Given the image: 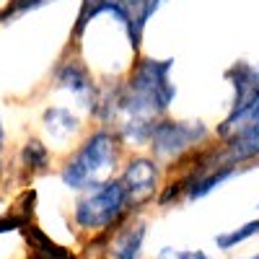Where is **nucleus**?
Segmentation results:
<instances>
[{"label": "nucleus", "mask_w": 259, "mask_h": 259, "mask_svg": "<svg viewBox=\"0 0 259 259\" xmlns=\"http://www.w3.org/2000/svg\"><path fill=\"white\" fill-rule=\"evenodd\" d=\"M174 60H143L130 80V91L122 99V109L130 114L133 127L148 133V119L163 112L174 99V85L168 80Z\"/></svg>", "instance_id": "f257e3e1"}, {"label": "nucleus", "mask_w": 259, "mask_h": 259, "mask_svg": "<svg viewBox=\"0 0 259 259\" xmlns=\"http://www.w3.org/2000/svg\"><path fill=\"white\" fill-rule=\"evenodd\" d=\"M114 140L109 133H96L85 140V145L78 150V156L62 168V182L70 189H85L99 187L101 177L114 163Z\"/></svg>", "instance_id": "f03ea898"}, {"label": "nucleus", "mask_w": 259, "mask_h": 259, "mask_svg": "<svg viewBox=\"0 0 259 259\" xmlns=\"http://www.w3.org/2000/svg\"><path fill=\"white\" fill-rule=\"evenodd\" d=\"M218 133L228 138V161L259 156V94L244 104H233V112Z\"/></svg>", "instance_id": "7ed1b4c3"}, {"label": "nucleus", "mask_w": 259, "mask_h": 259, "mask_svg": "<svg viewBox=\"0 0 259 259\" xmlns=\"http://www.w3.org/2000/svg\"><path fill=\"white\" fill-rule=\"evenodd\" d=\"M127 202V189L122 182H106V184H99L91 194H85V197L78 202L75 207V221L78 226L83 228H106L112 226L114 218L122 212Z\"/></svg>", "instance_id": "20e7f679"}, {"label": "nucleus", "mask_w": 259, "mask_h": 259, "mask_svg": "<svg viewBox=\"0 0 259 259\" xmlns=\"http://www.w3.org/2000/svg\"><path fill=\"white\" fill-rule=\"evenodd\" d=\"M205 135L202 124H184V122H161L153 130V150L158 156H174L194 140Z\"/></svg>", "instance_id": "39448f33"}, {"label": "nucleus", "mask_w": 259, "mask_h": 259, "mask_svg": "<svg viewBox=\"0 0 259 259\" xmlns=\"http://www.w3.org/2000/svg\"><path fill=\"white\" fill-rule=\"evenodd\" d=\"M156 177H158V171L148 158H135L133 163L127 166L124 179H122V184L127 189V197H133V200L148 197V194L153 192V187H156Z\"/></svg>", "instance_id": "423d86ee"}, {"label": "nucleus", "mask_w": 259, "mask_h": 259, "mask_svg": "<svg viewBox=\"0 0 259 259\" xmlns=\"http://www.w3.org/2000/svg\"><path fill=\"white\" fill-rule=\"evenodd\" d=\"M143 239H145V226L143 223H133V226L122 228L112 241V256L114 259H140Z\"/></svg>", "instance_id": "0eeeda50"}, {"label": "nucleus", "mask_w": 259, "mask_h": 259, "mask_svg": "<svg viewBox=\"0 0 259 259\" xmlns=\"http://www.w3.org/2000/svg\"><path fill=\"white\" fill-rule=\"evenodd\" d=\"M75 127H78V119L68 109H62V106H55V109L45 112V130L52 140H60V143L68 140L75 133Z\"/></svg>", "instance_id": "6e6552de"}, {"label": "nucleus", "mask_w": 259, "mask_h": 259, "mask_svg": "<svg viewBox=\"0 0 259 259\" xmlns=\"http://www.w3.org/2000/svg\"><path fill=\"white\" fill-rule=\"evenodd\" d=\"M57 83H60V89H68L75 96L91 94V80H89V75H85V70L80 68V65H75V62L65 65V68L57 73Z\"/></svg>", "instance_id": "1a4fd4ad"}, {"label": "nucleus", "mask_w": 259, "mask_h": 259, "mask_svg": "<svg viewBox=\"0 0 259 259\" xmlns=\"http://www.w3.org/2000/svg\"><path fill=\"white\" fill-rule=\"evenodd\" d=\"M256 233H259V221H249V223H244L241 228H236V231L218 233L215 236V246H218L221 251H228L236 244H244L246 239H251V236H256Z\"/></svg>", "instance_id": "9d476101"}, {"label": "nucleus", "mask_w": 259, "mask_h": 259, "mask_svg": "<svg viewBox=\"0 0 259 259\" xmlns=\"http://www.w3.org/2000/svg\"><path fill=\"white\" fill-rule=\"evenodd\" d=\"M233 174V168H221V171H212L210 177H202V179H197L192 187H189V200H200V197H205V194H210L218 184H223L228 177Z\"/></svg>", "instance_id": "9b49d317"}, {"label": "nucleus", "mask_w": 259, "mask_h": 259, "mask_svg": "<svg viewBox=\"0 0 259 259\" xmlns=\"http://www.w3.org/2000/svg\"><path fill=\"white\" fill-rule=\"evenodd\" d=\"M24 163L31 166V168H41L47 163V148L39 140H29L26 148H24Z\"/></svg>", "instance_id": "f8f14e48"}, {"label": "nucleus", "mask_w": 259, "mask_h": 259, "mask_svg": "<svg viewBox=\"0 0 259 259\" xmlns=\"http://www.w3.org/2000/svg\"><path fill=\"white\" fill-rule=\"evenodd\" d=\"M109 3V0H83V8H80V16H78V26L75 31L80 34L85 26H89V21H94V16L101 13V8Z\"/></svg>", "instance_id": "ddd939ff"}, {"label": "nucleus", "mask_w": 259, "mask_h": 259, "mask_svg": "<svg viewBox=\"0 0 259 259\" xmlns=\"http://www.w3.org/2000/svg\"><path fill=\"white\" fill-rule=\"evenodd\" d=\"M158 259H207L202 251L197 249H171V246H163Z\"/></svg>", "instance_id": "4468645a"}, {"label": "nucleus", "mask_w": 259, "mask_h": 259, "mask_svg": "<svg viewBox=\"0 0 259 259\" xmlns=\"http://www.w3.org/2000/svg\"><path fill=\"white\" fill-rule=\"evenodd\" d=\"M50 3V0H13V3L6 8V13H0V21L8 18V16H16V13H24L29 8H39V6H45Z\"/></svg>", "instance_id": "2eb2a0df"}, {"label": "nucleus", "mask_w": 259, "mask_h": 259, "mask_svg": "<svg viewBox=\"0 0 259 259\" xmlns=\"http://www.w3.org/2000/svg\"><path fill=\"white\" fill-rule=\"evenodd\" d=\"M18 226V221H0V233H3V231H13Z\"/></svg>", "instance_id": "dca6fc26"}, {"label": "nucleus", "mask_w": 259, "mask_h": 259, "mask_svg": "<svg viewBox=\"0 0 259 259\" xmlns=\"http://www.w3.org/2000/svg\"><path fill=\"white\" fill-rule=\"evenodd\" d=\"M0 148H3V127H0Z\"/></svg>", "instance_id": "f3484780"}, {"label": "nucleus", "mask_w": 259, "mask_h": 259, "mask_svg": "<svg viewBox=\"0 0 259 259\" xmlns=\"http://www.w3.org/2000/svg\"><path fill=\"white\" fill-rule=\"evenodd\" d=\"M249 259H259V254H254V256H249Z\"/></svg>", "instance_id": "a211bd4d"}]
</instances>
